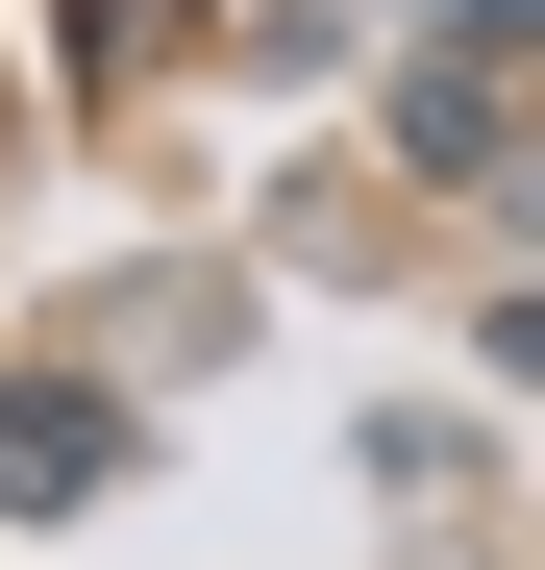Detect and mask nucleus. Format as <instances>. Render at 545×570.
<instances>
[{
	"mask_svg": "<svg viewBox=\"0 0 545 570\" xmlns=\"http://www.w3.org/2000/svg\"><path fill=\"white\" fill-rule=\"evenodd\" d=\"M422 149H446V174H496V26H446V50H422Z\"/></svg>",
	"mask_w": 545,
	"mask_h": 570,
	"instance_id": "nucleus-1",
	"label": "nucleus"
},
{
	"mask_svg": "<svg viewBox=\"0 0 545 570\" xmlns=\"http://www.w3.org/2000/svg\"><path fill=\"white\" fill-rule=\"evenodd\" d=\"M0 497H100V422H75V397H0Z\"/></svg>",
	"mask_w": 545,
	"mask_h": 570,
	"instance_id": "nucleus-2",
	"label": "nucleus"
}]
</instances>
